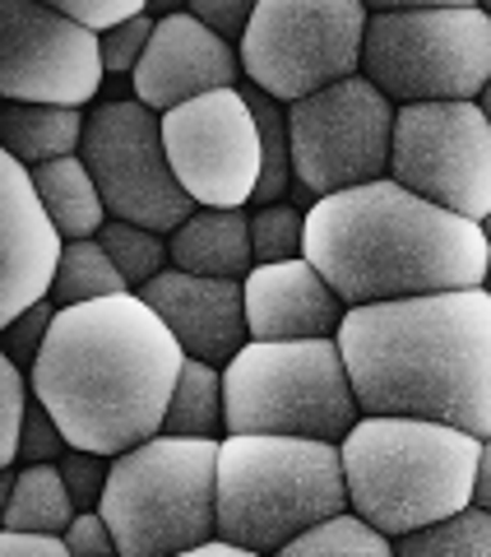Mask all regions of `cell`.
<instances>
[{
  "label": "cell",
  "mask_w": 491,
  "mask_h": 557,
  "mask_svg": "<svg viewBox=\"0 0 491 557\" xmlns=\"http://www.w3.org/2000/svg\"><path fill=\"white\" fill-rule=\"evenodd\" d=\"M181 557H260V553H246V548H232V544H223V539H214V544H204L196 553H181Z\"/></svg>",
  "instance_id": "39"
},
{
  "label": "cell",
  "mask_w": 491,
  "mask_h": 557,
  "mask_svg": "<svg viewBox=\"0 0 491 557\" xmlns=\"http://www.w3.org/2000/svg\"><path fill=\"white\" fill-rule=\"evenodd\" d=\"M98 242H102V251L112 256V265L126 274L130 288H149L153 278L163 274V260L172 256L163 233H149V228H139V223H121V219H112L108 228L98 233Z\"/></svg>",
  "instance_id": "27"
},
{
  "label": "cell",
  "mask_w": 491,
  "mask_h": 557,
  "mask_svg": "<svg viewBox=\"0 0 491 557\" xmlns=\"http://www.w3.org/2000/svg\"><path fill=\"white\" fill-rule=\"evenodd\" d=\"M167 330L181 339L186 358L227 368L246 344H251V325H246V288L237 278H204L186 270H163L149 288H139Z\"/></svg>",
  "instance_id": "17"
},
{
  "label": "cell",
  "mask_w": 491,
  "mask_h": 557,
  "mask_svg": "<svg viewBox=\"0 0 491 557\" xmlns=\"http://www.w3.org/2000/svg\"><path fill=\"white\" fill-rule=\"evenodd\" d=\"M56 10L65 14V20H75L79 28L98 33V38L144 14V5H139V0H65V5H56Z\"/></svg>",
  "instance_id": "34"
},
{
  "label": "cell",
  "mask_w": 491,
  "mask_h": 557,
  "mask_svg": "<svg viewBox=\"0 0 491 557\" xmlns=\"http://www.w3.org/2000/svg\"><path fill=\"white\" fill-rule=\"evenodd\" d=\"M172 270L204 278H241L255 270L251 214L246 209H200L172 233Z\"/></svg>",
  "instance_id": "19"
},
{
  "label": "cell",
  "mask_w": 491,
  "mask_h": 557,
  "mask_svg": "<svg viewBox=\"0 0 491 557\" xmlns=\"http://www.w3.org/2000/svg\"><path fill=\"white\" fill-rule=\"evenodd\" d=\"M33 186H38V200L47 205L51 223L61 228L65 242H93L102 228H108V200L93 182L89 163L79 159H61L33 172Z\"/></svg>",
  "instance_id": "22"
},
{
  "label": "cell",
  "mask_w": 491,
  "mask_h": 557,
  "mask_svg": "<svg viewBox=\"0 0 491 557\" xmlns=\"http://www.w3.org/2000/svg\"><path fill=\"white\" fill-rule=\"evenodd\" d=\"M487 293H491V270H487Z\"/></svg>",
  "instance_id": "42"
},
{
  "label": "cell",
  "mask_w": 491,
  "mask_h": 557,
  "mask_svg": "<svg viewBox=\"0 0 491 557\" xmlns=\"http://www.w3.org/2000/svg\"><path fill=\"white\" fill-rule=\"evenodd\" d=\"M339 348L362 413L427 418L491 437V293L348 307Z\"/></svg>",
  "instance_id": "2"
},
{
  "label": "cell",
  "mask_w": 491,
  "mask_h": 557,
  "mask_svg": "<svg viewBox=\"0 0 491 557\" xmlns=\"http://www.w3.org/2000/svg\"><path fill=\"white\" fill-rule=\"evenodd\" d=\"M227 437L343 442L362 423L339 339L246 344L223 368Z\"/></svg>",
  "instance_id": "7"
},
{
  "label": "cell",
  "mask_w": 491,
  "mask_h": 557,
  "mask_svg": "<svg viewBox=\"0 0 491 557\" xmlns=\"http://www.w3.org/2000/svg\"><path fill=\"white\" fill-rule=\"evenodd\" d=\"M372 14L357 0H260L241 70L274 102H302L362 75Z\"/></svg>",
  "instance_id": "9"
},
{
  "label": "cell",
  "mask_w": 491,
  "mask_h": 557,
  "mask_svg": "<svg viewBox=\"0 0 491 557\" xmlns=\"http://www.w3.org/2000/svg\"><path fill=\"white\" fill-rule=\"evenodd\" d=\"M163 432H172V437H204V442H218V432H227V395H223V372L214 362L186 358Z\"/></svg>",
  "instance_id": "23"
},
{
  "label": "cell",
  "mask_w": 491,
  "mask_h": 557,
  "mask_svg": "<svg viewBox=\"0 0 491 557\" xmlns=\"http://www.w3.org/2000/svg\"><path fill=\"white\" fill-rule=\"evenodd\" d=\"M172 172L200 209H246L265 177V135L241 89L204 94L163 112Z\"/></svg>",
  "instance_id": "13"
},
{
  "label": "cell",
  "mask_w": 491,
  "mask_h": 557,
  "mask_svg": "<svg viewBox=\"0 0 491 557\" xmlns=\"http://www.w3.org/2000/svg\"><path fill=\"white\" fill-rule=\"evenodd\" d=\"M102 38L56 5L5 0L0 5V94L5 102L84 108L102 89Z\"/></svg>",
  "instance_id": "14"
},
{
  "label": "cell",
  "mask_w": 491,
  "mask_h": 557,
  "mask_svg": "<svg viewBox=\"0 0 491 557\" xmlns=\"http://www.w3.org/2000/svg\"><path fill=\"white\" fill-rule=\"evenodd\" d=\"M306 260L343 307L487 288L491 242L394 177L325 196L306 209Z\"/></svg>",
  "instance_id": "3"
},
{
  "label": "cell",
  "mask_w": 491,
  "mask_h": 557,
  "mask_svg": "<svg viewBox=\"0 0 491 557\" xmlns=\"http://www.w3.org/2000/svg\"><path fill=\"white\" fill-rule=\"evenodd\" d=\"M274 557H394V539L380 534L376 525H366L357 511H343L335 520H325V525L297 534Z\"/></svg>",
  "instance_id": "25"
},
{
  "label": "cell",
  "mask_w": 491,
  "mask_h": 557,
  "mask_svg": "<svg viewBox=\"0 0 491 557\" xmlns=\"http://www.w3.org/2000/svg\"><path fill=\"white\" fill-rule=\"evenodd\" d=\"M348 507L380 534L403 539L473 507L482 442L473 432L427 423V418H380L339 442Z\"/></svg>",
  "instance_id": "4"
},
{
  "label": "cell",
  "mask_w": 491,
  "mask_h": 557,
  "mask_svg": "<svg viewBox=\"0 0 491 557\" xmlns=\"http://www.w3.org/2000/svg\"><path fill=\"white\" fill-rule=\"evenodd\" d=\"M390 177L468 223L491 214V121L482 102L399 108Z\"/></svg>",
  "instance_id": "12"
},
{
  "label": "cell",
  "mask_w": 491,
  "mask_h": 557,
  "mask_svg": "<svg viewBox=\"0 0 491 557\" xmlns=\"http://www.w3.org/2000/svg\"><path fill=\"white\" fill-rule=\"evenodd\" d=\"M348 507L339 442L223 437L218 442V539L274 557Z\"/></svg>",
  "instance_id": "5"
},
{
  "label": "cell",
  "mask_w": 491,
  "mask_h": 557,
  "mask_svg": "<svg viewBox=\"0 0 491 557\" xmlns=\"http://www.w3.org/2000/svg\"><path fill=\"white\" fill-rule=\"evenodd\" d=\"M190 14L214 28L223 42H232V38L241 42L246 28H251V20H255V0H200Z\"/></svg>",
  "instance_id": "36"
},
{
  "label": "cell",
  "mask_w": 491,
  "mask_h": 557,
  "mask_svg": "<svg viewBox=\"0 0 491 557\" xmlns=\"http://www.w3.org/2000/svg\"><path fill=\"white\" fill-rule=\"evenodd\" d=\"M65 247L70 242L38 200L33 172L5 159V168H0V260H5L0 311H5V325L20 321L38 302H51V284H56Z\"/></svg>",
  "instance_id": "16"
},
{
  "label": "cell",
  "mask_w": 491,
  "mask_h": 557,
  "mask_svg": "<svg viewBox=\"0 0 491 557\" xmlns=\"http://www.w3.org/2000/svg\"><path fill=\"white\" fill-rule=\"evenodd\" d=\"M478 102H482V112H487V121H491V84H487V94H482Z\"/></svg>",
  "instance_id": "40"
},
{
  "label": "cell",
  "mask_w": 491,
  "mask_h": 557,
  "mask_svg": "<svg viewBox=\"0 0 491 557\" xmlns=\"http://www.w3.org/2000/svg\"><path fill=\"white\" fill-rule=\"evenodd\" d=\"M56 465L65 474V487H70V497H75V507L79 511H98L102 493H108V479H112L108 456H93V450H75V446H70Z\"/></svg>",
  "instance_id": "30"
},
{
  "label": "cell",
  "mask_w": 491,
  "mask_h": 557,
  "mask_svg": "<svg viewBox=\"0 0 491 557\" xmlns=\"http://www.w3.org/2000/svg\"><path fill=\"white\" fill-rule=\"evenodd\" d=\"M65 544L75 557H121V544H116L112 525L102 520V511H79L75 525L65 530Z\"/></svg>",
  "instance_id": "35"
},
{
  "label": "cell",
  "mask_w": 491,
  "mask_h": 557,
  "mask_svg": "<svg viewBox=\"0 0 491 557\" xmlns=\"http://www.w3.org/2000/svg\"><path fill=\"white\" fill-rule=\"evenodd\" d=\"M181 368L186 348L167 321L121 293L56 311L28 381L70 446L116 460L163 432Z\"/></svg>",
  "instance_id": "1"
},
{
  "label": "cell",
  "mask_w": 491,
  "mask_h": 557,
  "mask_svg": "<svg viewBox=\"0 0 491 557\" xmlns=\"http://www.w3.org/2000/svg\"><path fill=\"white\" fill-rule=\"evenodd\" d=\"M153 24H158V20L139 14V20L121 24V28H112V33H102V65H108V75H135L139 61H144V51H149Z\"/></svg>",
  "instance_id": "32"
},
{
  "label": "cell",
  "mask_w": 491,
  "mask_h": 557,
  "mask_svg": "<svg viewBox=\"0 0 491 557\" xmlns=\"http://www.w3.org/2000/svg\"><path fill=\"white\" fill-rule=\"evenodd\" d=\"M394 557H491V511L468 507L459 516L394 539Z\"/></svg>",
  "instance_id": "26"
},
{
  "label": "cell",
  "mask_w": 491,
  "mask_h": 557,
  "mask_svg": "<svg viewBox=\"0 0 491 557\" xmlns=\"http://www.w3.org/2000/svg\"><path fill=\"white\" fill-rule=\"evenodd\" d=\"M130 293L126 274L112 265V256L102 251V242H70L65 260L56 270V284H51V307H84V302H102V298H121Z\"/></svg>",
  "instance_id": "24"
},
{
  "label": "cell",
  "mask_w": 491,
  "mask_h": 557,
  "mask_svg": "<svg viewBox=\"0 0 491 557\" xmlns=\"http://www.w3.org/2000/svg\"><path fill=\"white\" fill-rule=\"evenodd\" d=\"M362 75L399 102H478L491 84V10H376Z\"/></svg>",
  "instance_id": "8"
},
{
  "label": "cell",
  "mask_w": 491,
  "mask_h": 557,
  "mask_svg": "<svg viewBox=\"0 0 491 557\" xmlns=\"http://www.w3.org/2000/svg\"><path fill=\"white\" fill-rule=\"evenodd\" d=\"M51 321H56V307L51 302H38L33 311H24L20 321L5 325V358L20 362V368L33 376V368H38L42 348H47V335H51Z\"/></svg>",
  "instance_id": "31"
},
{
  "label": "cell",
  "mask_w": 491,
  "mask_h": 557,
  "mask_svg": "<svg viewBox=\"0 0 491 557\" xmlns=\"http://www.w3.org/2000/svg\"><path fill=\"white\" fill-rule=\"evenodd\" d=\"M0 502H5V530L10 534H65L75 525V497L65 487L61 465H24L10 469L0 483Z\"/></svg>",
  "instance_id": "21"
},
{
  "label": "cell",
  "mask_w": 491,
  "mask_h": 557,
  "mask_svg": "<svg viewBox=\"0 0 491 557\" xmlns=\"http://www.w3.org/2000/svg\"><path fill=\"white\" fill-rule=\"evenodd\" d=\"M482 237H487V242H491V214H487V219H482Z\"/></svg>",
  "instance_id": "41"
},
{
  "label": "cell",
  "mask_w": 491,
  "mask_h": 557,
  "mask_svg": "<svg viewBox=\"0 0 491 557\" xmlns=\"http://www.w3.org/2000/svg\"><path fill=\"white\" fill-rule=\"evenodd\" d=\"M399 108L366 75L288 108L292 172L306 196L325 200L353 186L385 182L394 153Z\"/></svg>",
  "instance_id": "10"
},
{
  "label": "cell",
  "mask_w": 491,
  "mask_h": 557,
  "mask_svg": "<svg viewBox=\"0 0 491 557\" xmlns=\"http://www.w3.org/2000/svg\"><path fill=\"white\" fill-rule=\"evenodd\" d=\"M130 79H135V98L149 112H172L204 94L237 89L241 51H232V42H223L190 10H172L153 24L149 51Z\"/></svg>",
  "instance_id": "15"
},
{
  "label": "cell",
  "mask_w": 491,
  "mask_h": 557,
  "mask_svg": "<svg viewBox=\"0 0 491 557\" xmlns=\"http://www.w3.org/2000/svg\"><path fill=\"white\" fill-rule=\"evenodd\" d=\"M251 251L255 265H284L306 256V214L297 205H260L251 214Z\"/></svg>",
  "instance_id": "28"
},
{
  "label": "cell",
  "mask_w": 491,
  "mask_h": 557,
  "mask_svg": "<svg viewBox=\"0 0 491 557\" xmlns=\"http://www.w3.org/2000/svg\"><path fill=\"white\" fill-rule=\"evenodd\" d=\"M473 507L491 511V437L482 442V456H478V487H473Z\"/></svg>",
  "instance_id": "38"
},
{
  "label": "cell",
  "mask_w": 491,
  "mask_h": 557,
  "mask_svg": "<svg viewBox=\"0 0 491 557\" xmlns=\"http://www.w3.org/2000/svg\"><path fill=\"white\" fill-rule=\"evenodd\" d=\"M84 131H89V116L79 108H47V102H5L0 108L5 159L24 163L28 172L75 159L84 149Z\"/></svg>",
  "instance_id": "20"
},
{
  "label": "cell",
  "mask_w": 491,
  "mask_h": 557,
  "mask_svg": "<svg viewBox=\"0 0 491 557\" xmlns=\"http://www.w3.org/2000/svg\"><path fill=\"white\" fill-rule=\"evenodd\" d=\"M0 557H75L65 534H10L0 539Z\"/></svg>",
  "instance_id": "37"
},
{
  "label": "cell",
  "mask_w": 491,
  "mask_h": 557,
  "mask_svg": "<svg viewBox=\"0 0 491 557\" xmlns=\"http://www.w3.org/2000/svg\"><path fill=\"white\" fill-rule=\"evenodd\" d=\"M246 288V325L255 344H292V339H339L348 307L311 260L255 265L241 278Z\"/></svg>",
  "instance_id": "18"
},
{
  "label": "cell",
  "mask_w": 491,
  "mask_h": 557,
  "mask_svg": "<svg viewBox=\"0 0 491 557\" xmlns=\"http://www.w3.org/2000/svg\"><path fill=\"white\" fill-rule=\"evenodd\" d=\"M65 450H70V442H65L61 423L38 405V395H33V409H28V423H24V442H20V460L24 465H56Z\"/></svg>",
  "instance_id": "33"
},
{
  "label": "cell",
  "mask_w": 491,
  "mask_h": 557,
  "mask_svg": "<svg viewBox=\"0 0 491 557\" xmlns=\"http://www.w3.org/2000/svg\"><path fill=\"white\" fill-rule=\"evenodd\" d=\"M102 520L121 557H181L218 539V442L158 432L112 460Z\"/></svg>",
  "instance_id": "6"
},
{
  "label": "cell",
  "mask_w": 491,
  "mask_h": 557,
  "mask_svg": "<svg viewBox=\"0 0 491 557\" xmlns=\"http://www.w3.org/2000/svg\"><path fill=\"white\" fill-rule=\"evenodd\" d=\"M0 395H5V428H0V460L14 465L20 460V442H24V423L33 409V381L20 362L0 358Z\"/></svg>",
  "instance_id": "29"
},
{
  "label": "cell",
  "mask_w": 491,
  "mask_h": 557,
  "mask_svg": "<svg viewBox=\"0 0 491 557\" xmlns=\"http://www.w3.org/2000/svg\"><path fill=\"white\" fill-rule=\"evenodd\" d=\"M79 159L108 200V214L139 223L149 233H177L196 214V200L181 190L163 145V116L139 98H116L89 112Z\"/></svg>",
  "instance_id": "11"
}]
</instances>
